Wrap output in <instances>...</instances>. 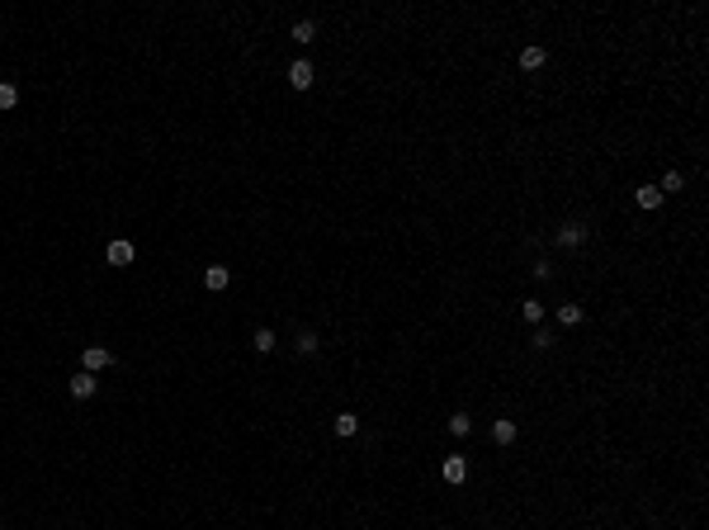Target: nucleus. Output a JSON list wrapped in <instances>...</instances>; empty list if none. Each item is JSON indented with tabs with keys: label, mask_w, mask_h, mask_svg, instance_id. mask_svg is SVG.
Masks as SVG:
<instances>
[{
	"label": "nucleus",
	"mask_w": 709,
	"mask_h": 530,
	"mask_svg": "<svg viewBox=\"0 0 709 530\" xmlns=\"http://www.w3.org/2000/svg\"><path fill=\"white\" fill-rule=\"evenodd\" d=\"M440 474H445V483H454V488H459V483L469 478V464H464V454H449L445 464H440Z\"/></svg>",
	"instance_id": "3"
},
{
	"label": "nucleus",
	"mask_w": 709,
	"mask_h": 530,
	"mask_svg": "<svg viewBox=\"0 0 709 530\" xmlns=\"http://www.w3.org/2000/svg\"><path fill=\"white\" fill-rule=\"evenodd\" d=\"M114 365V350H105V345H85V374H100Z\"/></svg>",
	"instance_id": "2"
},
{
	"label": "nucleus",
	"mask_w": 709,
	"mask_h": 530,
	"mask_svg": "<svg viewBox=\"0 0 709 530\" xmlns=\"http://www.w3.org/2000/svg\"><path fill=\"white\" fill-rule=\"evenodd\" d=\"M520 318H525L529 327H534V322L544 318V303H539V298H525V303H520Z\"/></svg>",
	"instance_id": "14"
},
{
	"label": "nucleus",
	"mask_w": 709,
	"mask_h": 530,
	"mask_svg": "<svg viewBox=\"0 0 709 530\" xmlns=\"http://www.w3.org/2000/svg\"><path fill=\"white\" fill-rule=\"evenodd\" d=\"M251 345H256L261 355H270V350H274V332H270V327H261V332L251 336Z\"/></svg>",
	"instance_id": "16"
},
{
	"label": "nucleus",
	"mask_w": 709,
	"mask_h": 530,
	"mask_svg": "<svg viewBox=\"0 0 709 530\" xmlns=\"http://www.w3.org/2000/svg\"><path fill=\"white\" fill-rule=\"evenodd\" d=\"M132 256H137L132 241H109V246H105V261L109 265H132Z\"/></svg>",
	"instance_id": "4"
},
{
	"label": "nucleus",
	"mask_w": 709,
	"mask_h": 530,
	"mask_svg": "<svg viewBox=\"0 0 709 530\" xmlns=\"http://www.w3.org/2000/svg\"><path fill=\"white\" fill-rule=\"evenodd\" d=\"M586 241V223H568V228H558V246H581Z\"/></svg>",
	"instance_id": "7"
},
{
	"label": "nucleus",
	"mask_w": 709,
	"mask_h": 530,
	"mask_svg": "<svg viewBox=\"0 0 709 530\" xmlns=\"http://www.w3.org/2000/svg\"><path fill=\"white\" fill-rule=\"evenodd\" d=\"M67 388H71V398H76V402H85V398L95 393V374H76Z\"/></svg>",
	"instance_id": "10"
},
{
	"label": "nucleus",
	"mask_w": 709,
	"mask_h": 530,
	"mask_svg": "<svg viewBox=\"0 0 709 530\" xmlns=\"http://www.w3.org/2000/svg\"><path fill=\"white\" fill-rule=\"evenodd\" d=\"M581 303H558V327H581Z\"/></svg>",
	"instance_id": "9"
},
{
	"label": "nucleus",
	"mask_w": 709,
	"mask_h": 530,
	"mask_svg": "<svg viewBox=\"0 0 709 530\" xmlns=\"http://www.w3.org/2000/svg\"><path fill=\"white\" fill-rule=\"evenodd\" d=\"M657 189H662V194H681V189H685L681 171H667V176H662V185H657Z\"/></svg>",
	"instance_id": "13"
},
{
	"label": "nucleus",
	"mask_w": 709,
	"mask_h": 530,
	"mask_svg": "<svg viewBox=\"0 0 709 530\" xmlns=\"http://www.w3.org/2000/svg\"><path fill=\"white\" fill-rule=\"evenodd\" d=\"M539 67H544V48H534V43H529L525 53H520V71H539Z\"/></svg>",
	"instance_id": "12"
},
{
	"label": "nucleus",
	"mask_w": 709,
	"mask_h": 530,
	"mask_svg": "<svg viewBox=\"0 0 709 530\" xmlns=\"http://www.w3.org/2000/svg\"><path fill=\"white\" fill-rule=\"evenodd\" d=\"M293 345H298V355H313L322 341H317V332H298V341H293Z\"/></svg>",
	"instance_id": "17"
},
{
	"label": "nucleus",
	"mask_w": 709,
	"mask_h": 530,
	"mask_svg": "<svg viewBox=\"0 0 709 530\" xmlns=\"http://www.w3.org/2000/svg\"><path fill=\"white\" fill-rule=\"evenodd\" d=\"M15 105H19V90L10 80H0V109H15Z\"/></svg>",
	"instance_id": "18"
},
{
	"label": "nucleus",
	"mask_w": 709,
	"mask_h": 530,
	"mask_svg": "<svg viewBox=\"0 0 709 530\" xmlns=\"http://www.w3.org/2000/svg\"><path fill=\"white\" fill-rule=\"evenodd\" d=\"M633 204L643 213H653V209H662V189L657 185H643V189H633Z\"/></svg>",
	"instance_id": "6"
},
{
	"label": "nucleus",
	"mask_w": 709,
	"mask_h": 530,
	"mask_svg": "<svg viewBox=\"0 0 709 530\" xmlns=\"http://www.w3.org/2000/svg\"><path fill=\"white\" fill-rule=\"evenodd\" d=\"M289 33L298 38V43H313V38H317V24H313V19H298V24H293Z\"/></svg>",
	"instance_id": "15"
},
{
	"label": "nucleus",
	"mask_w": 709,
	"mask_h": 530,
	"mask_svg": "<svg viewBox=\"0 0 709 530\" xmlns=\"http://www.w3.org/2000/svg\"><path fill=\"white\" fill-rule=\"evenodd\" d=\"M449 431H454V436H469V431H473V422L464 417V412H454V417H449Z\"/></svg>",
	"instance_id": "19"
},
{
	"label": "nucleus",
	"mask_w": 709,
	"mask_h": 530,
	"mask_svg": "<svg viewBox=\"0 0 709 530\" xmlns=\"http://www.w3.org/2000/svg\"><path fill=\"white\" fill-rule=\"evenodd\" d=\"M204 284H209L213 293H222L227 284H232V270H227V265H209V270H204Z\"/></svg>",
	"instance_id": "5"
},
{
	"label": "nucleus",
	"mask_w": 709,
	"mask_h": 530,
	"mask_svg": "<svg viewBox=\"0 0 709 530\" xmlns=\"http://www.w3.org/2000/svg\"><path fill=\"white\" fill-rule=\"evenodd\" d=\"M331 431H336V436H341V441H350V436H355V431H360V417H355V412H341V417H336V422H331Z\"/></svg>",
	"instance_id": "11"
},
{
	"label": "nucleus",
	"mask_w": 709,
	"mask_h": 530,
	"mask_svg": "<svg viewBox=\"0 0 709 530\" xmlns=\"http://www.w3.org/2000/svg\"><path fill=\"white\" fill-rule=\"evenodd\" d=\"M313 80H317V71H313V62H308V57L289 62V85H293V90H308Z\"/></svg>",
	"instance_id": "1"
},
{
	"label": "nucleus",
	"mask_w": 709,
	"mask_h": 530,
	"mask_svg": "<svg viewBox=\"0 0 709 530\" xmlns=\"http://www.w3.org/2000/svg\"><path fill=\"white\" fill-rule=\"evenodd\" d=\"M492 441H497V445H516V422H511V417H497V422H492Z\"/></svg>",
	"instance_id": "8"
}]
</instances>
